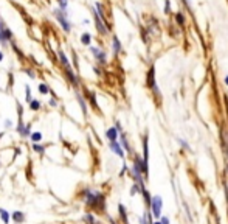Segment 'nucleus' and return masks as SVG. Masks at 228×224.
<instances>
[{"mask_svg": "<svg viewBox=\"0 0 228 224\" xmlns=\"http://www.w3.org/2000/svg\"><path fill=\"white\" fill-rule=\"evenodd\" d=\"M86 202L93 208H102L104 207V196L101 193L86 190Z\"/></svg>", "mask_w": 228, "mask_h": 224, "instance_id": "1", "label": "nucleus"}, {"mask_svg": "<svg viewBox=\"0 0 228 224\" xmlns=\"http://www.w3.org/2000/svg\"><path fill=\"white\" fill-rule=\"evenodd\" d=\"M162 207H163V201L160 196H154L152 198V202H151V208H152V215L155 218H158L162 215Z\"/></svg>", "mask_w": 228, "mask_h": 224, "instance_id": "5", "label": "nucleus"}, {"mask_svg": "<svg viewBox=\"0 0 228 224\" xmlns=\"http://www.w3.org/2000/svg\"><path fill=\"white\" fill-rule=\"evenodd\" d=\"M154 224H162V221H160V222H154Z\"/></svg>", "mask_w": 228, "mask_h": 224, "instance_id": "34", "label": "nucleus"}, {"mask_svg": "<svg viewBox=\"0 0 228 224\" xmlns=\"http://www.w3.org/2000/svg\"><path fill=\"white\" fill-rule=\"evenodd\" d=\"M0 216H2V221H3L5 224H8V222H9V215H8V212H6V210L0 208Z\"/></svg>", "mask_w": 228, "mask_h": 224, "instance_id": "18", "label": "nucleus"}, {"mask_svg": "<svg viewBox=\"0 0 228 224\" xmlns=\"http://www.w3.org/2000/svg\"><path fill=\"white\" fill-rule=\"evenodd\" d=\"M119 215H121L124 224H127V216H126V212H124V207H123V205H119Z\"/></svg>", "mask_w": 228, "mask_h": 224, "instance_id": "23", "label": "nucleus"}, {"mask_svg": "<svg viewBox=\"0 0 228 224\" xmlns=\"http://www.w3.org/2000/svg\"><path fill=\"white\" fill-rule=\"evenodd\" d=\"M90 51H92V55L95 56V59H96V62H98V64L104 65V64L107 62V55H106V51H104V50H101V48H98V47H92V48H90Z\"/></svg>", "mask_w": 228, "mask_h": 224, "instance_id": "6", "label": "nucleus"}, {"mask_svg": "<svg viewBox=\"0 0 228 224\" xmlns=\"http://www.w3.org/2000/svg\"><path fill=\"white\" fill-rule=\"evenodd\" d=\"M55 16H56V19H58L59 25L64 28V31H65V33H69L72 28H70V22L67 20V16H65L64 9H56V11H55Z\"/></svg>", "mask_w": 228, "mask_h": 224, "instance_id": "4", "label": "nucleus"}, {"mask_svg": "<svg viewBox=\"0 0 228 224\" xmlns=\"http://www.w3.org/2000/svg\"><path fill=\"white\" fill-rule=\"evenodd\" d=\"M93 19H95V27H96V30H98L101 34H107V33H109V25H107V20L98 14L96 9H93Z\"/></svg>", "mask_w": 228, "mask_h": 224, "instance_id": "2", "label": "nucleus"}, {"mask_svg": "<svg viewBox=\"0 0 228 224\" xmlns=\"http://www.w3.org/2000/svg\"><path fill=\"white\" fill-rule=\"evenodd\" d=\"M59 58H61V62H62V65L65 69H69L70 67V64H69V59H67V56L64 55V51H59Z\"/></svg>", "mask_w": 228, "mask_h": 224, "instance_id": "14", "label": "nucleus"}, {"mask_svg": "<svg viewBox=\"0 0 228 224\" xmlns=\"http://www.w3.org/2000/svg\"><path fill=\"white\" fill-rule=\"evenodd\" d=\"M177 142H179V143L182 145V146H183L185 150H189V145H188V143H186V142H185L183 139H177Z\"/></svg>", "mask_w": 228, "mask_h": 224, "instance_id": "25", "label": "nucleus"}, {"mask_svg": "<svg viewBox=\"0 0 228 224\" xmlns=\"http://www.w3.org/2000/svg\"><path fill=\"white\" fill-rule=\"evenodd\" d=\"M110 150L116 154V156H119V157H121V159H123V157H124V151H123V146H121V145H119L118 142H110Z\"/></svg>", "mask_w": 228, "mask_h": 224, "instance_id": "10", "label": "nucleus"}, {"mask_svg": "<svg viewBox=\"0 0 228 224\" xmlns=\"http://www.w3.org/2000/svg\"><path fill=\"white\" fill-rule=\"evenodd\" d=\"M67 76H69V80H70V81H72V83H73L75 86L78 84V80H76V75H75V72H73V70H72L70 67H69V69H67Z\"/></svg>", "mask_w": 228, "mask_h": 224, "instance_id": "13", "label": "nucleus"}, {"mask_svg": "<svg viewBox=\"0 0 228 224\" xmlns=\"http://www.w3.org/2000/svg\"><path fill=\"white\" fill-rule=\"evenodd\" d=\"M223 83H225V84H226V86H228V75H226V76H225V78H223Z\"/></svg>", "mask_w": 228, "mask_h": 224, "instance_id": "31", "label": "nucleus"}, {"mask_svg": "<svg viewBox=\"0 0 228 224\" xmlns=\"http://www.w3.org/2000/svg\"><path fill=\"white\" fill-rule=\"evenodd\" d=\"M41 139H42V134H41V133H33V134H31V140H33V143L39 142Z\"/></svg>", "mask_w": 228, "mask_h": 224, "instance_id": "21", "label": "nucleus"}, {"mask_svg": "<svg viewBox=\"0 0 228 224\" xmlns=\"http://www.w3.org/2000/svg\"><path fill=\"white\" fill-rule=\"evenodd\" d=\"M78 100H79V104H81V109L84 111V114L87 112V106H86V101H84V98L81 97V95H78Z\"/></svg>", "mask_w": 228, "mask_h": 224, "instance_id": "22", "label": "nucleus"}, {"mask_svg": "<svg viewBox=\"0 0 228 224\" xmlns=\"http://www.w3.org/2000/svg\"><path fill=\"white\" fill-rule=\"evenodd\" d=\"M143 159L147 162L149 160V146H147V137L143 139Z\"/></svg>", "mask_w": 228, "mask_h": 224, "instance_id": "11", "label": "nucleus"}, {"mask_svg": "<svg viewBox=\"0 0 228 224\" xmlns=\"http://www.w3.org/2000/svg\"><path fill=\"white\" fill-rule=\"evenodd\" d=\"M84 219H86L87 222H90V224H95V219H93V216H92V215H86V216H84Z\"/></svg>", "mask_w": 228, "mask_h": 224, "instance_id": "27", "label": "nucleus"}, {"mask_svg": "<svg viewBox=\"0 0 228 224\" xmlns=\"http://www.w3.org/2000/svg\"><path fill=\"white\" fill-rule=\"evenodd\" d=\"M106 137L109 139L110 142H116L118 137H119V131H118L115 126H112V128H109V129L106 131Z\"/></svg>", "mask_w": 228, "mask_h": 224, "instance_id": "7", "label": "nucleus"}, {"mask_svg": "<svg viewBox=\"0 0 228 224\" xmlns=\"http://www.w3.org/2000/svg\"><path fill=\"white\" fill-rule=\"evenodd\" d=\"M121 145H123V146H124V150L127 151V153H130V145L127 143V139H126V136L121 133Z\"/></svg>", "mask_w": 228, "mask_h": 224, "instance_id": "17", "label": "nucleus"}, {"mask_svg": "<svg viewBox=\"0 0 228 224\" xmlns=\"http://www.w3.org/2000/svg\"><path fill=\"white\" fill-rule=\"evenodd\" d=\"M8 39H11V31L5 27H2V41H8Z\"/></svg>", "mask_w": 228, "mask_h": 224, "instance_id": "16", "label": "nucleus"}, {"mask_svg": "<svg viewBox=\"0 0 228 224\" xmlns=\"http://www.w3.org/2000/svg\"><path fill=\"white\" fill-rule=\"evenodd\" d=\"M182 3L185 5V8H186L188 11H191V3H189V0H182Z\"/></svg>", "mask_w": 228, "mask_h": 224, "instance_id": "28", "label": "nucleus"}, {"mask_svg": "<svg viewBox=\"0 0 228 224\" xmlns=\"http://www.w3.org/2000/svg\"><path fill=\"white\" fill-rule=\"evenodd\" d=\"M25 219V215L22 213V212H14V213H12V221H14V222H22Z\"/></svg>", "mask_w": 228, "mask_h": 224, "instance_id": "12", "label": "nucleus"}, {"mask_svg": "<svg viewBox=\"0 0 228 224\" xmlns=\"http://www.w3.org/2000/svg\"><path fill=\"white\" fill-rule=\"evenodd\" d=\"M174 20H176V23L179 25V27H185L186 25V17H185V14L182 11H177V12H174Z\"/></svg>", "mask_w": 228, "mask_h": 224, "instance_id": "9", "label": "nucleus"}, {"mask_svg": "<svg viewBox=\"0 0 228 224\" xmlns=\"http://www.w3.org/2000/svg\"><path fill=\"white\" fill-rule=\"evenodd\" d=\"M3 59V53H2V51H0V61H2Z\"/></svg>", "mask_w": 228, "mask_h": 224, "instance_id": "33", "label": "nucleus"}, {"mask_svg": "<svg viewBox=\"0 0 228 224\" xmlns=\"http://www.w3.org/2000/svg\"><path fill=\"white\" fill-rule=\"evenodd\" d=\"M163 11H165V14H171V0H165V8H163Z\"/></svg>", "mask_w": 228, "mask_h": 224, "instance_id": "20", "label": "nucleus"}, {"mask_svg": "<svg viewBox=\"0 0 228 224\" xmlns=\"http://www.w3.org/2000/svg\"><path fill=\"white\" fill-rule=\"evenodd\" d=\"M33 150H34V151H37V153H44V148L41 146V145H36V143L33 145Z\"/></svg>", "mask_w": 228, "mask_h": 224, "instance_id": "26", "label": "nucleus"}, {"mask_svg": "<svg viewBox=\"0 0 228 224\" xmlns=\"http://www.w3.org/2000/svg\"><path fill=\"white\" fill-rule=\"evenodd\" d=\"M147 87H149L157 97H160V90H158V86H157V81H155V67L154 65L149 69V72H147Z\"/></svg>", "mask_w": 228, "mask_h": 224, "instance_id": "3", "label": "nucleus"}, {"mask_svg": "<svg viewBox=\"0 0 228 224\" xmlns=\"http://www.w3.org/2000/svg\"><path fill=\"white\" fill-rule=\"evenodd\" d=\"M30 108L34 109V111H37L39 108H41V103H39L37 100H31V101H30Z\"/></svg>", "mask_w": 228, "mask_h": 224, "instance_id": "19", "label": "nucleus"}, {"mask_svg": "<svg viewBox=\"0 0 228 224\" xmlns=\"http://www.w3.org/2000/svg\"><path fill=\"white\" fill-rule=\"evenodd\" d=\"M2 27H3V25L0 23V41H2Z\"/></svg>", "mask_w": 228, "mask_h": 224, "instance_id": "32", "label": "nucleus"}, {"mask_svg": "<svg viewBox=\"0 0 228 224\" xmlns=\"http://www.w3.org/2000/svg\"><path fill=\"white\" fill-rule=\"evenodd\" d=\"M81 42H82L84 45H90V42H92V36H90L89 33H84V34L81 36Z\"/></svg>", "mask_w": 228, "mask_h": 224, "instance_id": "15", "label": "nucleus"}, {"mask_svg": "<svg viewBox=\"0 0 228 224\" xmlns=\"http://www.w3.org/2000/svg\"><path fill=\"white\" fill-rule=\"evenodd\" d=\"M112 51H113V55H119L123 51V45H121V42H119V39L116 36L112 37Z\"/></svg>", "mask_w": 228, "mask_h": 224, "instance_id": "8", "label": "nucleus"}, {"mask_svg": "<svg viewBox=\"0 0 228 224\" xmlns=\"http://www.w3.org/2000/svg\"><path fill=\"white\" fill-rule=\"evenodd\" d=\"M162 224H169V218H162Z\"/></svg>", "mask_w": 228, "mask_h": 224, "instance_id": "30", "label": "nucleus"}, {"mask_svg": "<svg viewBox=\"0 0 228 224\" xmlns=\"http://www.w3.org/2000/svg\"><path fill=\"white\" fill-rule=\"evenodd\" d=\"M39 92H41V94H48L50 89H48L47 84H41V86H39Z\"/></svg>", "mask_w": 228, "mask_h": 224, "instance_id": "24", "label": "nucleus"}, {"mask_svg": "<svg viewBox=\"0 0 228 224\" xmlns=\"http://www.w3.org/2000/svg\"><path fill=\"white\" fill-rule=\"evenodd\" d=\"M59 3H61V8H62V9L67 8V0H59Z\"/></svg>", "mask_w": 228, "mask_h": 224, "instance_id": "29", "label": "nucleus"}]
</instances>
